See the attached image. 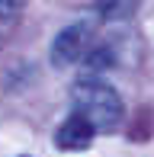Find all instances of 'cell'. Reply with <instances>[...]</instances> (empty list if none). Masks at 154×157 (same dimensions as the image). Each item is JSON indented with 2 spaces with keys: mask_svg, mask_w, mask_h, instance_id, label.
I'll return each instance as SVG.
<instances>
[{
  "mask_svg": "<svg viewBox=\"0 0 154 157\" xmlns=\"http://www.w3.org/2000/svg\"><path fill=\"white\" fill-rule=\"evenodd\" d=\"M71 106H74L71 116L83 119L93 132H116L125 116V103L119 90L103 77H90V74L77 77L71 83Z\"/></svg>",
  "mask_w": 154,
  "mask_h": 157,
  "instance_id": "6da1fadb",
  "label": "cell"
},
{
  "mask_svg": "<svg viewBox=\"0 0 154 157\" xmlns=\"http://www.w3.org/2000/svg\"><path fill=\"white\" fill-rule=\"evenodd\" d=\"M96 42V29L93 23H71L64 26L52 42V64L55 67H74L87 58V52Z\"/></svg>",
  "mask_w": 154,
  "mask_h": 157,
  "instance_id": "7a4b0ae2",
  "label": "cell"
},
{
  "mask_svg": "<svg viewBox=\"0 0 154 157\" xmlns=\"http://www.w3.org/2000/svg\"><path fill=\"white\" fill-rule=\"evenodd\" d=\"M93 138H96V132L77 116H67L64 122L58 125V132H55V144H58L61 151H71V154L74 151H87V147L93 144Z\"/></svg>",
  "mask_w": 154,
  "mask_h": 157,
  "instance_id": "3957f363",
  "label": "cell"
},
{
  "mask_svg": "<svg viewBox=\"0 0 154 157\" xmlns=\"http://www.w3.org/2000/svg\"><path fill=\"white\" fill-rule=\"evenodd\" d=\"M19 16H23V3L19 0H0V48L10 42Z\"/></svg>",
  "mask_w": 154,
  "mask_h": 157,
  "instance_id": "277c9868",
  "label": "cell"
},
{
  "mask_svg": "<svg viewBox=\"0 0 154 157\" xmlns=\"http://www.w3.org/2000/svg\"><path fill=\"white\" fill-rule=\"evenodd\" d=\"M93 10H96V16L106 19V23H125V19L135 13V3H100V6H93Z\"/></svg>",
  "mask_w": 154,
  "mask_h": 157,
  "instance_id": "5b68a950",
  "label": "cell"
}]
</instances>
